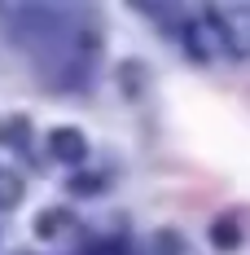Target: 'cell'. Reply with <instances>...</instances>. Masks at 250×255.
Masks as SVG:
<instances>
[{"label": "cell", "mask_w": 250, "mask_h": 255, "mask_svg": "<svg viewBox=\"0 0 250 255\" xmlns=\"http://www.w3.org/2000/svg\"><path fill=\"white\" fill-rule=\"evenodd\" d=\"M211 22L220 26V35H228L237 53H250V9H215Z\"/></svg>", "instance_id": "cell-1"}, {"label": "cell", "mask_w": 250, "mask_h": 255, "mask_svg": "<svg viewBox=\"0 0 250 255\" xmlns=\"http://www.w3.org/2000/svg\"><path fill=\"white\" fill-rule=\"evenodd\" d=\"M215 238H220V242H224V247H233V225H228V220H224V225H220V229H215Z\"/></svg>", "instance_id": "cell-4"}, {"label": "cell", "mask_w": 250, "mask_h": 255, "mask_svg": "<svg viewBox=\"0 0 250 255\" xmlns=\"http://www.w3.org/2000/svg\"><path fill=\"white\" fill-rule=\"evenodd\" d=\"M18 198H22V185H18V176L0 172V207H13Z\"/></svg>", "instance_id": "cell-3"}, {"label": "cell", "mask_w": 250, "mask_h": 255, "mask_svg": "<svg viewBox=\"0 0 250 255\" xmlns=\"http://www.w3.org/2000/svg\"><path fill=\"white\" fill-rule=\"evenodd\" d=\"M53 154L57 158H83V136L79 132H53Z\"/></svg>", "instance_id": "cell-2"}]
</instances>
